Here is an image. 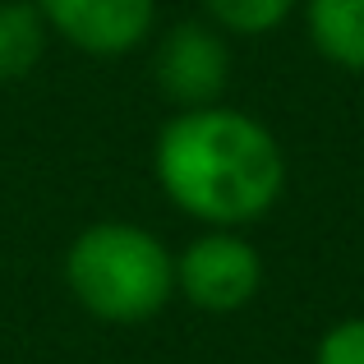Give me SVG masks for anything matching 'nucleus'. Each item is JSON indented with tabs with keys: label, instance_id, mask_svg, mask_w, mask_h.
Instances as JSON below:
<instances>
[{
	"label": "nucleus",
	"instance_id": "f257e3e1",
	"mask_svg": "<svg viewBox=\"0 0 364 364\" xmlns=\"http://www.w3.org/2000/svg\"><path fill=\"white\" fill-rule=\"evenodd\" d=\"M152 176L176 213L245 231L286 194V152L258 116L226 102L176 111L152 143Z\"/></svg>",
	"mask_w": 364,
	"mask_h": 364
},
{
	"label": "nucleus",
	"instance_id": "f03ea898",
	"mask_svg": "<svg viewBox=\"0 0 364 364\" xmlns=\"http://www.w3.org/2000/svg\"><path fill=\"white\" fill-rule=\"evenodd\" d=\"M65 286L88 318L139 328L176 300V254L139 222H92L65 249Z\"/></svg>",
	"mask_w": 364,
	"mask_h": 364
},
{
	"label": "nucleus",
	"instance_id": "7ed1b4c3",
	"mask_svg": "<svg viewBox=\"0 0 364 364\" xmlns=\"http://www.w3.org/2000/svg\"><path fill=\"white\" fill-rule=\"evenodd\" d=\"M263 291V254L245 231L208 226L176 254V295L198 314H240Z\"/></svg>",
	"mask_w": 364,
	"mask_h": 364
},
{
	"label": "nucleus",
	"instance_id": "20e7f679",
	"mask_svg": "<svg viewBox=\"0 0 364 364\" xmlns=\"http://www.w3.org/2000/svg\"><path fill=\"white\" fill-rule=\"evenodd\" d=\"M152 79H157L161 97L176 111L222 102L226 83H231V46H226V33L203 23V18L166 28L157 51H152Z\"/></svg>",
	"mask_w": 364,
	"mask_h": 364
},
{
	"label": "nucleus",
	"instance_id": "39448f33",
	"mask_svg": "<svg viewBox=\"0 0 364 364\" xmlns=\"http://www.w3.org/2000/svg\"><path fill=\"white\" fill-rule=\"evenodd\" d=\"M46 33L92 60L134 55L157 28V0H33Z\"/></svg>",
	"mask_w": 364,
	"mask_h": 364
},
{
	"label": "nucleus",
	"instance_id": "423d86ee",
	"mask_svg": "<svg viewBox=\"0 0 364 364\" xmlns=\"http://www.w3.org/2000/svg\"><path fill=\"white\" fill-rule=\"evenodd\" d=\"M300 18L323 60L364 74V0H300Z\"/></svg>",
	"mask_w": 364,
	"mask_h": 364
},
{
	"label": "nucleus",
	"instance_id": "0eeeda50",
	"mask_svg": "<svg viewBox=\"0 0 364 364\" xmlns=\"http://www.w3.org/2000/svg\"><path fill=\"white\" fill-rule=\"evenodd\" d=\"M46 42L51 33L33 0H0V83L28 79L42 65Z\"/></svg>",
	"mask_w": 364,
	"mask_h": 364
},
{
	"label": "nucleus",
	"instance_id": "6e6552de",
	"mask_svg": "<svg viewBox=\"0 0 364 364\" xmlns=\"http://www.w3.org/2000/svg\"><path fill=\"white\" fill-rule=\"evenodd\" d=\"M208 23L226 37H267L300 9V0H198Z\"/></svg>",
	"mask_w": 364,
	"mask_h": 364
},
{
	"label": "nucleus",
	"instance_id": "1a4fd4ad",
	"mask_svg": "<svg viewBox=\"0 0 364 364\" xmlns=\"http://www.w3.org/2000/svg\"><path fill=\"white\" fill-rule=\"evenodd\" d=\"M314 364H364V314L332 323L314 346Z\"/></svg>",
	"mask_w": 364,
	"mask_h": 364
}]
</instances>
